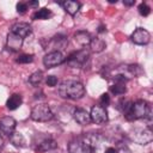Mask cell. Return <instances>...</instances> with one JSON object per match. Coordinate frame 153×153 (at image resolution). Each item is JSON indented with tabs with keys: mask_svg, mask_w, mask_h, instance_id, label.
Instances as JSON below:
<instances>
[{
	"mask_svg": "<svg viewBox=\"0 0 153 153\" xmlns=\"http://www.w3.org/2000/svg\"><path fill=\"white\" fill-rule=\"evenodd\" d=\"M59 94L65 99H80L85 94V87L80 81L65 80L59 86Z\"/></svg>",
	"mask_w": 153,
	"mask_h": 153,
	"instance_id": "cell-1",
	"label": "cell"
},
{
	"mask_svg": "<svg viewBox=\"0 0 153 153\" xmlns=\"http://www.w3.org/2000/svg\"><path fill=\"white\" fill-rule=\"evenodd\" d=\"M128 120H141L151 116V108L146 100L139 99L130 104L128 112L124 115Z\"/></svg>",
	"mask_w": 153,
	"mask_h": 153,
	"instance_id": "cell-2",
	"label": "cell"
},
{
	"mask_svg": "<svg viewBox=\"0 0 153 153\" xmlns=\"http://www.w3.org/2000/svg\"><path fill=\"white\" fill-rule=\"evenodd\" d=\"M30 117L32 121H36V122H48L53 118V112L48 104L39 103L32 108Z\"/></svg>",
	"mask_w": 153,
	"mask_h": 153,
	"instance_id": "cell-3",
	"label": "cell"
},
{
	"mask_svg": "<svg viewBox=\"0 0 153 153\" xmlns=\"http://www.w3.org/2000/svg\"><path fill=\"white\" fill-rule=\"evenodd\" d=\"M129 137L131 141H134L139 145H147V143L152 142V140H153V131H152L151 127L135 128L130 131Z\"/></svg>",
	"mask_w": 153,
	"mask_h": 153,
	"instance_id": "cell-4",
	"label": "cell"
},
{
	"mask_svg": "<svg viewBox=\"0 0 153 153\" xmlns=\"http://www.w3.org/2000/svg\"><path fill=\"white\" fill-rule=\"evenodd\" d=\"M94 147L85 137H78L68 143V153H93Z\"/></svg>",
	"mask_w": 153,
	"mask_h": 153,
	"instance_id": "cell-5",
	"label": "cell"
},
{
	"mask_svg": "<svg viewBox=\"0 0 153 153\" xmlns=\"http://www.w3.org/2000/svg\"><path fill=\"white\" fill-rule=\"evenodd\" d=\"M88 51L86 49H81V50H76L73 51L68 55L67 57V63L71 67H82L84 63L88 60Z\"/></svg>",
	"mask_w": 153,
	"mask_h": 153,
	"instance_id": "cell-6",
	"label": "cell"
},
{
	"mask_svg": "<svg viewBox=\"0 0 153 153\" xmlns=\"http://www.w3.org/2000/svg\"><path fill=\"white\" fill-rule=\"evenodd\" d=\"M63 62H65V56L60 50L50 51V53L45 54L44 57H43V65L47 68L56 67V66H59V65H61Z\"/></svg>",
	"mask_w": 153,
	"mask_h": 153,
	"instance_id": "cell-7",
	"label": "cell"
},
{
	"mask_svg": "<svg viewBox=\"0 0 153 153\" xmlns=\"http://www.w3.org/2000/svg\"><path fill=\"white\" fill-rule=\"evenodd\" d=\"M90 117H91V122H93L96 124H104L108 122V111L104 106H102L99 104L93 105L91 108Z\"/></svg>",
	"mask_w": 153,
	"mask_h": 153,
	"instance_id": "cell-8",
	"label": "cell"
},
{
	"mask_svg": "<svg viewBox=\"0 0 153 153\" xmlns=\"http://www.w3.org/2000/svg\"><path fill=\"white\" fill-rule=\"evenodd\" d=\"M130 39H131L133 43H135L137 45H145V44H148L149 43V41H151V33L146 29H143V27H137L131 33Z\"/></svg>",
	"mask_w": 153,
	"mask_h": 153,
	"instance_id": "cell-9",
	"label": "cell"
},
{
	"mask_svg": "<svg viewBox=\"0 0 153 153\" xmlns=\"http://www.w3.org/2000/svg\"><path fill=\"white\" fill-rule=\"evenodd\" d=\"M16 124L17 122L12 116H5L0 120V131L10 137L16 130Z\"/></svg>",
	"mask_w": 153,
	"mask_h": 153,
	"instance_id": "cell-10",
	"label": "cell"
},
{
	"mask_svg": "<svg viewBox=\"0 0 153 153\" xmlns=\"http://www.w3.org/2000/svg\"><path fill=\"white\" fill-rule=\"evenodd\" d=\"M11 32L14 33V35H18L22 38H24V37H26L31 33V26L27 23L18 22V23H14L11 26Z\"/></svg>",
	"mask_w": 153,
	"mask_h": 153,
	"instance_id": "cell-11",
	"label": "cell"
},
{
	"mask_svg": "<svg viewBox=\"0 0 153 153\" xmlns=\"http://www.w3.org/2000/svg\"><path fill=\"white\" fill-rule=\"evenodd\" d=\"M73 118L80 126H87V124L91 123L90 114L85 109H81V108L74 109V111H73Z\"/></svg>",
	"mask_w": 153,
	"mask_h": 153,
	"instance_id": "cell-12",
	"label": "cell"
},
{
	"mask_svg": "<svg viewBox=\"0 0 153 153\" xmlns=\"http://www.w3.org/2000/svg\"><path fill=\"white\" fill-rule=\"evenodd\" d=\"M23 41L24 38L19 37L18 35H14L12 32H10L7 35V42H6V47L11 50V51H18L22 45H23Z\"/></svg>",
	"mask_w": 153,
	"mask_h": 153,
	"instance_id": "cell-13",
	"label": "cell"
},
{
	"mask_svg": "<svg viewBox=\"0 0 153 153\" xmlns=\"http://www.w3.org/2000/svg\"><path fill=\"white\" fill-rule=\"evenodd\" d=\"M91 35L87 32V31H84V30H79L74 33V41L81 45V47H86V45H90L91 43Z\"/></svg>",
	"mask_w": 153,
	"mask_h": 153,
	"instance_id": "cell-14",
	"label": "cell"
},
{
	"mask_svg": "<svg viewBox=\"0 0 153 153\" xmlns=\"http://www.w3.org/2000/svg\"><path fill=\"white\" fill-rule=\"evenodd\" d=\"M59 5L62 6L63 10L71 16H75L81 7V4L78 1H65V2H59Z\"/></svg>",
	"mask_w": 153,
	"mask_h": 153,
	"instance_id": "cell-15",
	"label": "cell"
},
{
	"mask_svg": "<svg viewBox=\"0 0 153 153\" xmlns=\"http://www.w3.org/2000/svg\"><path fill=\"white\" fill-rule=\"evenodd\" d=\"M22 103H23L22 96L18 94V93H13V94L10 96V98L7 99L6 106H7L8 110H16V109H18V108L22 105Z\"/></svg>",
	"mask_w": 153,
	"mask_h": 153,
	"instance_id": "cell-16",
	"label": "cell"
},
{
	"mask_svg": "<svg viewBox=\"0 0 153 153\" xmlns=\"http://www.w3.org/2000/svg\"><path fill=\"white\" fill-rule=\"evenodd\" d=\"M57 147V143L55 140L53 139H44L42 140L38 146H37V151H41V152H48V151H51L54 148Z\"/></svg>",
	"mask_w": 153,
	"mask_h": 153,
	"instance_id": "cell-17",
	"label": "cell"
},
{
	"mask_svg": "<svg viewBox=\"0 0 153 153\" xmlns=\"http://www.w3.org/2000/svg\"><path fill=\"white\" fill-rule=\"evenodd\" d=\"M10 141H11V143H12L13 146H16V147H18V148L25 147V143H26L24 135H23L22 133H19V131H14V133L10 136Z\"/></svg>",
	"mask_w": 153,
	"mask_h": 153,
	"instance_id": "cell-18",
	"label": "cell"
},
{
	"mask_svg": "<svg viewBox=\"0 0 153 153\" xmlns=\"http://www.w3.org/2000/svg\"><path fill=\"white\" fill-rule=\"evenodd\" d=\"M90 48H91V51H93V53H100V51H103L106 48V43L102 38L96 37V38L91 39Z\"/></svg>",
	"mask_w": 153,
	"mask_h": 153,
	"instance_id": "cell-19",
	"label": "cell"
},
{
	"mask_svg": "<svg viewBox=\"0 0 153 153\" xmlns=\"http://www.w3.org/2000/svg\"><path fill=\"white\" fill-rule=\"evenodd\" d=\"M53 16L51 11L49 8H41L38 11H36L33 14H32V19L33 20H38V19H49L50 17Z\"/></svg>",
	"mask_w": 153,
	"mask_h": 153,
	"instance_id": "cell-20",
	"label": "cell"
},
{
	"mask_svg": "<svg viewBox=\"0 0 153 153\" xmlns=\"http://www.w3.org/2000/svg\"><path fill=\"white\" fill-rule=\"evenodd\" d=\"M42 80H43V73L41 71H36L29 76V82L32 86H38L42 82Z\"/></svg>",
	"mask_w": 153,
	"mask_h": 153,
	"instance_id": "cell-21",
	"label": "cell"
},
{
	"mask_svg": "<svg viewBox=\"0 0 153 153\" xmlns=\"http://www.w3.org/2000/svg\"><path fill=\"white\" fill-rule=\"evenodd\" d=\"M110 91H111L114 94L120 96V94H124L126 91H127V88H126V86H124L123 82H115V85H112V86L110 87Z\"/></svg>",
	"mask_w": 153,
	"mask_h": 153,
	"instance_id": "cell-22",
	"label": "cell"
},
{
	"mask_svg": "<svg viewBox=\"0 0 153 153\" xmlns=\"http://www.w3.org/2000/svg\"><path fill=\"white\" fill-rule=\"evenodd\" d=\"M137 10H139V13H140L141 16H143V17H147V16L151 13V8H149V6H148L147 4H145V2L140 4L139 7H137Z\"/></svg>",
	"mask_w": 153,
	"mask_h": 153,
	"instance_id": "cell-23",
	"label": "cell"
},
{
	"mask_svg": "<svg viewBox=\"0 0 153 153\" xmlns=\"http://www.w3.org/2000/svg\"><path fill=\"white\" fill-rule=\"evenodd\" d=\"M33 61V55L32 54H24V55H20L18 59H17V62L18 63H30Z\"/></svg>",
	"mask_w": 153,
	"mask_h": 153,
	"instance_id": "cell-24",
	"label": "cell"
},
{
	"mask_svg": "<svg viewBox=\"0 0 153 153\" xmlns=\"http://www.w3.org/2000/svg\"><path fill=\"white\" fill-rule=\"evenodd\" d=\"M45 82H47V85H48L49 87H54V86H56V85H57L59 80H57V78H56L55 75H48V76H47Z\"/></svg>",
	"mask_w": 153,
	"mask_h": 153,
	"instance_id": "cell-25",
	"label": "cell"
},
{
	"mask_svg": "<svg viewBox=\"0 0 153 153\" xmlns=\"http://www.w3.org/2000/svg\"><path fill=\"white\" fill-rule=\"evenodd\" d=\"M99 103H100L99 105H102V106L106 108V106L110 104V97H109V94H108V93H103V94L100 96Z\"/></svg>",
	"mask_w": 153,
	"mask_h": 153,
	"instance_id": "cell-26",
	"label": "cell"
},
{
	"mask_svg": "<svg viewBox=\"0 0 153 153\" xmlns=\"http://www.w3.org/2000/svg\"><path fill=\"white\" fill-rule=\"evenodd\" d=\"M27 11V4L25 2H18L17 4V12L20 14H24Z\"/></svg>",
	"mask_w": 153,
	"mask_h": 153,
	"instance_id": "cell-27",
	"label": "cell"
},
{
	"mask_svg": "<svg viewBox=\"0 0 153 153\" xmlns=\"http://www.w3.org/2000/svg\"><path fill=\"white\" fill-rule=\"evenodd\" d=\"M123 4L126 5V6H133V5H135V0H123Z\"/></svg>",
	"mask_w": 153,
	"mask_h": 153,
	"instance_id": "cell-28",
	"label": "cell"
},
{
	"mask_svg": "<svg viewBox=\"0 0 153 153\" xmlns=\"http://www.w3.org/2000/svg\"><path fill=\"white\" fill-rule=\"evenodd\" d=\"M105 153H117V151L115 148H112V147H109V148L105 149Z\"/></svg>",
	"mask_w": 153,
	"mask_h": 153,
	"instance_id": "cell-29",
	"label": "cell"
},
{
	"mask_svg": "<svg viewBox=\"0 0 153 153\" xmlns=\"http://www.w3.org/2000/svg\"><path fill=\"white\" fill-rule=\"evenodd\" d=\"M29 6H31V7H38V1H30L29 2Z\"/></svg>",
	"mask_w": 153,
	"mask_h": 153,
	"instance_id": "cell-30",
	"label": "cell"
},
{
	"mask_svg": "<svg viewBox=\"0 0 153 153\" xmlns=\"http://www.w3.org/2000/svg\"><path fill=\"white\" fill-rule=\"evenodd\" d=\"M105 30H106V29H105L104 26H100V27H99V30H98V32H103V31H105Z\"/></svg>",
	"mask_w": 153,
	"mask_h": 153,
	"instance_id": "cell-31",
	"label": "cell"
},
{
	"mask_svg": "<svg viewBox=\"0 0 153 153\" xmlns=\"http://www.w3.org/2000/svg\"><path fill=\"white\" fill-rule=\"evenodd\" d=\"M2 143H4V140H2V137H1V136H0V147H1V146H2Z\"/></svg>",
	"mask_w": 153,
	"mask_h": 153,
	"instance_id": "cell-32",
	"label": "cell"
},
{
	"mask_svg": "<svg viewBox=\"0 0 153 153\" xmlns=\"http://www.w3.org/2000/svg\"><path fill=\"white\" fill-rule=\"evenodd\" d=\"M109 2H111V4H114V2H115V4H116V2H117V0H109Z\"/></svg>",
	"mask_w": 153,
	"mask_h": 153,
	"instance_id": "cell-33",
	"label": "cell"
}]
</instances>
